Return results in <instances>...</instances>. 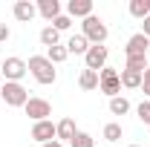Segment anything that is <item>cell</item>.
<instances>
[{"label":"cell","instance_id":"cell-17","mask_svg":"<svg viewBox=\"0 0 150 147\" xmlns=\"http://www.w3.org/2000/svg\"><path fill=\"white\" fill-rule=\"evenodd\" d=\"M78 87L81 90H98V72H93V69H84L81 72V78H78Z\"/></svg>","mask_w":150,"mask_h":147},{"label":"cell","instance_id":"cell-11","mask_svg":"<svg viewBox=\"0 0 150 147\" xmlns=\"http://www.w3.org/2000/svg\"><path fill=\"white\" fill-rule=\"evenodd\" d=\"M67 15L69 18H90L93 15V0H69L67 3Z\"/></svg>","mask_w":150,"mask_h":147},{"label":"cell","instance_id":"cell-12","mask_svg":"<svg viewBox=\"0 0 150 147\" xmlns=\"http://www.w3.org/2000/svg\"><path fill=\"white\" fill-rule=\"evenodd\" d=\"M55 130H58V141H67V144H69L75 136H78V127H75L72 118H64V121H58Z\"/></svg>","mask_w":150,"mask_h":147},{"label":"cell","instance_id":"cell-9","mask_svg":"<svg viewBox=\"0 0 150 147\" xmlns=\"http://www.w3.org/2000/svg\"><path fill=\"white\" fill-rule=\"evenodd\" d=\"M147 46H150V37H144L142 32H136L127 40V46H124V55L127 58H147Z\"/></svg>","mask_w":150,"mask_h":147},{"label":"cell","instance_id":"cell-4","mask_svg":"<svg viewBox=\"0 0 150 147\" xmlns=\"http://www.w3.org/2000/svg\"><path fill=\"white\" fill-rule=\"evenodd\" d=\"M98 90L104 92V95H110V98H115V95L121 92V78H118V69L104 66V69L98 72Z\"/></svg>","mask_w":150,"mask_h":147},{"label":"cell","instance_id":"cell-21","mask_svg":"<svg viewBox=\"0 0 150 147\" xmlns=\"http://www.w3.org/2000/svg\"><path fill=\"white\" fill-rule=\"evenodd\" d=\"M121 133H124L121 124H118V121H110V124L104 127V139H107V141H121Z\"/></svg>","mask_w":150,"mask_h":147},{"label":"cell","instance_id":"cell-5","mask_svg":"<svg viewBox=\"0 0 150 147\" xmlns=\"http://www.w3.org/2000/svg\"><path fill=\"white\" fill-rule=\"evenodd\" d=\"M0 72H3V81L20 84V78L29 72V69H26V61H23V58H6V61L0 64Z\"/></svg>","mask_w":150,"mask_h":147},{"label":"cell","instance_id":"cell-16","mask_svg":"<svg viewBox=\"0 0 150 147\" xmlns=\"http://www.w3.org/2000/svg\"><path fill=\"white\" fill-rule=\"evenodd\" d=\"M40 43H43L46 49L58 46V43H61V32H58V29H52V26H43V29H40Z\"/></svg>","mask_w":150,"mask_h":147},{"label":"cell","instance_id":"cell-8","mask_svg":"<svg viewBox=\"0 0 150 147\" xmlns=\"http://www.w3.org/2000/svg\"><path fill=\"white\" fill-rule=\"evenodd\" d=\"M32 139L40 141V144L58 141V130H55V124H52L49 118H46V121H35V124H32Z\"/></svg>","mask_w":150,"mask_h":147},{"label":"cell","instance_id":"cell-7","mask_svg":"<svg viewBox=\"0 0 150 147\" xmlns=\"http://www.w3.org/2000/svg\"><path fill=\"white\" fill-rule=\"evenodd\" d=\"M107 58H110L107 46H90V49H87V55H84V64H87V69L98 72V69H104V66H107Z\"/></svg>","mask_w":150,"mask_h":147},{"label":"cell","instance_id":"cell-27","mask_svg":"<svg viewBox=\"0 0 150 147\" xmlns=\"http://www.w3.org/2000/svg\"><path fill=\"white\" fill-rule=\"evenodd\" d=\"M142 35H144V37H150V15L142 20Z\"/></svg>","mask_w":150,"mask_h":147},{"label":"cell","instance_id":"cell-6","mask_svg":"<svg viewBox=\"0 0 150 147\" xmlns=\"http://www.w3.org/2000/svg\"><path fill=\"white\" fill-rule=\"evenodd\" d=\"M23 112H26L32 121H46V118L52 115V104H49L46 98H29L26 107H23Z\"/></svg>","mask_w":150,"mask_h":147},{"label":"cell","instance_id":"cell-30","mask_svg":"<svg viewBox=\"0 0 150 147\" xmlns=\"http://www.w3.org/2000/svg\"><path fill=\"white\" fill-rule=\"evenodd\" d=\"M0 87H3V78H0Z\"/></svg>","mask_w":150,"mask_h":147},{"label":"cell","instance_id":"cell-3","mask_svg":"<svg viewBox=\"0 0 150 147\" xmlns=\"http://www.w3.org/2000/svg\"><path fill=\"white\" fill-rule=\"evenodd\" d=\"M0 98L9 104V107H26V101H29V92L23 84H12V81H3V87H0Z\"/></svg>","mask_w":150,"mask_h":147},{"label":"cell","instance_id":"cell-24","mask_svg":"<svg viewBox=\"0 0 150 147\" xmlns=\"http://www.w3.org/2000/svg\"><path fill=\"white\" fill-rule=\"evenodd\" d=\"M136 115H139L142 124H150V101H142V104L136 107Z\"/></svg>","mask_w":150,"mask_h":147},{"label":"cell","instance_id":"cell-2","mask_svg":"<svg viewBox=\"0 0 150 147\" xmlns=\"http://www.w3.org/2000/svg\"><path fill=\"white\" fill-rule=\"evenodd\" d=\"M81 35L90 40V46H104V40H107V23L101 18H95V15H90V18H84V23H81Z\"/></svg>","mask_w":150,"mask_h":147},{"label":"cell","instance_id":"cell-15","mask_svg":"<svg viewBox=\"0 0 150 147\" xmlns=\"http://www.w3.org/2000/svg\"><path fill=\"white\" fill-rule=\"evenodd\" d=\"M142 75H144V72H136V69H121V72H118L121 87H127V90H139V87H142Z\"/></svg>","mask_w":150,"mask_h":147},{"label":"cell","instance_id":"cell-23","mask_svg":"<svg viewBox=\"0 0 150 147\" xmlns=\"http://www.w3.org/2000/svg\"><path fill=\"white\" fill-rule=\"evenodd\" d=\"M49 26H52V29H58V32H67V29L72 26V18H69V15H58Z\"/></svg>","mask_w":150,"mask_h":147},{"label":"cell","instance_id":"cell-13","mask_svg":"<svg viewBox=\"0 0 150 147\" xmlns=\"http://www.w3.org/2000/svg\"><path fill=\"white\" fill-rule=\"evenodd\" d=\"M38 15L52 23V20L61 15V3H58V0H38Z\"/></svg>","mask_w":150,"mask_h":147},{"label":"cell","instance_id":"cell-19","mask_svg":"<svg viewBox=\"0 0 150 147\" xmlns=\"http://www.w3.org/2000/svg\"><path fill=\"white\" fill-rule=\"evenodd\" d=\"M110 112H112V115H127V112H130V101H127L124 95L110 98Z\"/></svg>","mask_w":150,"mask_h":147},{"label":"cell","instance_id":"cell-29","mask_svg":"<svg viewBox=\"0 0 150 147\" xmlns=\"http://www.w3.org/2000/svg\"><path fill=\"white\" fill-rule=\"evenodd\" d=\"M127 147H139V144H127Z\"/></svg>","mask_w":150,"mask_h":147},{"label":"cell","instance_id":"cell-14","mask_svg":"<svg viewBox=\"0 0 150 147\" xmlns=\"http://www.w3.org/2000/svg\"><path fill=\"white\" fill-rule=\"evenodd\" d=\"M87 49H90V40L84 35H72L67 40V52L69 55H87Z\"/></svg>","mask_w":150,"mask_h":147},{"label":"cell","instance_id":"cell-28","mask_svg":"<svg viewBox=\"0 0 150 147\" xmlns=\"http://www.w3.org/2000/svg\"><path fill=\"white\" fill-rule=\"evenodd\" d=\"M40 147H64L61 141H46V144H40Z\"/></svg>","mask_w":150,"mask_h":147},{"label":"cell","instance_id":"cell-31","mask_svg":"<svg viewBox=\"0 0 150 147\" xmlns=\"http://www.w3.org/2000/svg\"><path fill=\"white\" fill-rule=\"evenodd\" d=\"M0 64H3V61H0Z\"/></svg>","mask_w":150,"mask_h":147},{"label":"cell","instance_id":"cell-22","mask_svg":"<svg viewBox=\"0 0 150 147\" xmlns=\"http://www.w3.org/2000/svg\"><path fill=\"white\" fill-rule=\"evenodd\" d=\"M69 147H95V139L90 133H81V130H78V136L69 141Z\"/></svg>","mask_w":150,"mask_h":147},{"label":"cell","instance_id":"cell-26","mask_svg":"<svg viewBox=\"0 0 150 147\" xmlns=\"http://www.w3.org/2000/svg\"><path fill=\"white\" fill-rule=\"evenodd\" d=\"M9 37H12L9 26H6V23H0V43H3V40H9Z\"/></svg>","mask_w":150,"mask_h":147},{"label":"cell","instance_id":"cell-20","mask_svg":"<svg viewBox=\"0 0 150 147\" xmlns=\"http://www.w3.org/2000/svg\"><path fill=\"white\" fill-rule=\"evenodd\" d=\"M46 58L58 66V64H64V61L69 58V52H67V46H61V43H58V46H52V49H46Z\"/></svg>","mask_w":150,"mask_h":147},{"label":"cell","instance_id":"cell-25","mask_svg":"<svg viewBox=\"0 0 150 147\" xmlns=\"http://www.w3.org/2000/svg\"><path fill=\"white\" fill-rule=\"evenodd\" d=\"M139 90H144V95H147V101H150V66L144 69V75H142V87Z\"/></svg>","mask_w":150,"mask_h":147},{"label":"cell","instance_id":"cell-10","mask_svg":"<svg viewBox=\"0 0 150 147\" xmlns=\"http://www.w3.org/2000/svg\"><path fill=\"white\" fill-rule=\"evenodd\" d=\"M12 15H15V20H20V23H29V20L38 15V6L29 3V0H18L15 9H12Z\"/></svg>","mask_w":150,"mask_h":147},{"label":"cell","instance_id":"cell-1","mask_svg":"<svg viewBox=\"0 0 150 147\" xmlns=\"http://www.w3.org/2000/svg\"><path fill=\"white\" fill-rule=\"evenodd\" d=\"M26 69H29V72H32V78H35L38 84H43V87L55 84V78H58L55 64H52L46 55H32V58H29V64H26Z\"/></svg>","mask_w":150,"mask_h":147},{"label":"cell","instance_id":"cell-18","mask_svg":"<svg viewBox=\"0 0 150 147\" xmlns=\"http://www.w3.org/2000/svg\"><path fill=\"white\" fill-rule=\"evenodd\" d=\"M130 15L136 20H144L150 15V0H130Z\"/></svg>","mask_w":150,"mask_h":147}]
</instances>
